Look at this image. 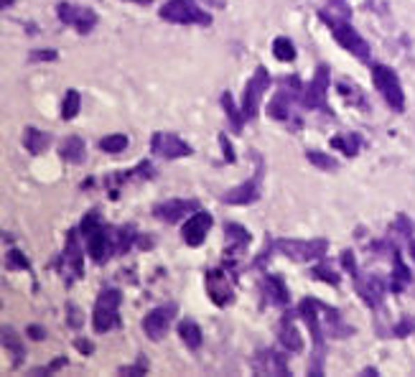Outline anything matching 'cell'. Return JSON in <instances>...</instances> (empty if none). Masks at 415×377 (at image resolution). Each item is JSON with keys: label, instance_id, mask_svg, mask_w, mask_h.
<instances>
[{"label": "cell", "instance_id": "cell-3", "mask_svg": "<svg viewBox=\"0 0 415 377\" xmlns=\"http://www.w3.org/2000/svg\"><path fill=\"white\" fill-rule=\"evenodd\" d=\"M273 250L285 255V258L296 260V263H311V260H319L327 255L329 243L327 240H288V237H281V240H273Z\"/></svg>", "mask_w": 415, "mask_h": 377}, {"label": "cell", "instance_id": "cell-47", "mask_svg": "<svg viewBox=\"0 0 415 377\" xmlns=\"http://www.w3.org/2000/svg\"><path fill=\"white\" fill-rule=\"evenodd\" d=\"M207 3H212V6H217V8H222V6H224V0H207Z\"/></svg>", "mask_w": 415, "mask_h": 377}, {"label": "cell", "instance_id": "cell-35", "mask_svg": "<svg viewBox=\"0 0 415 377\" xmlns=\"http://www.w3.org/2000/svg\"><path fill=\"white\" fill-rule=\"evenodd\" d=\"M306 158H308V163H313V166H316V169H321V171H334V169H339V163H336V158L327 155L324 151H306Z\"/></svg>", "mask_w": 415, "mask_h": 377}, {"label": "cell", "instance_id": "cell-4", "mask_svg": "<svg viewBox=\"0 0 415 377\" xmlns=\"http://www.w3.org/2000/svg\"><path fill=\"white\" fill-rule=\"evenodd\" d=\"M370 72H372V82H375V87H377L379 95L385 97V102L390 105L395 112L405 110V92H402L400 77L395 75L390 67H385V64H372Z\"/></svg>", "mask_w": 415, "mask_h": 377}, {"label": "cell", "instance_id": "cell-28", "mask_svg": "<svg viewBox=\"0 0 415 377\" xmlns=\"http://www.w3.org/2000/svg\"><path fill=\"white\" fill-rule=\"evenodd\" d=\"M3 347H6L8 352L13 355V364L18 367V364H21V360H23V352H26V349H23L21 337H18V334H15L13 329H10V326H3Z\"/></svg>", "mask_w": 415, "mask_h": 377}, {"label": "cell", "instance_id": "cell-16", "mask_svg": "<svg viewBox=\"0 0 415 377\" xmlns=\"http://www.w3.org/2000/svg\"><path fill=\"white\" fill-rule=\"evenodd\" d=\"M385 281L379 275L370 273V275H357V293L362 298L370 309H377L382 298H385Z\"/></svg>", "mask_w": 415, "mask_h": 377}, {"label": "cell", "instance_id": "cell-2", "mask_svg": "<svg viewBox=\"0 0 415 377\" xmlns=\"http://www.w3.org/2000/svg\"><path fill=\"white\" fill-rule=\"evenodd\" d=\"M319 15H321V21L329 26V31L334 33V38L339 41L341 49H347L349 54H354L359 61H370V44H367V41L357 33V29H352V23L341 21V18L329 15V13H319Z\"/></svg>", "mask_w": 415, "mask_h": 377}, {"label": "cell", "instance_id": "cell-34", "mask_svg": "<svg viewBox=\"0 0 415 377\" xmlns=\"http://www.w3.org/2000/svg\"><path fill=\"white\" fill-rule=\"evenodd\" d=\"M270 118L275 120H288L290 118V105H288V92H281L275 95V100L270 102Z\"/></svg>", "mask_w": 415, "mask_h": 377}, {"label": "cell", "instance_id": "cell-37", "mask_svg": "<svg viewBox=\"0 0 415 377\" xmlns=\"http://www.w3.org/2000/svg\"><path fill=\"white\" fill-rule=\"evenodd\" d=\"M6 268H21V270H29V258L23 255V252H18V250H10L8 252V258H6Z\"/></svg>", "mask_w": 415, "mask_h": 377}, {"label": "cell", "instance_id": "cell-10", "mask_svg": "<svg viewBox=\"0 0 415 377\" xmlns=\"http://www.w3.org/2000/svg\"><path fill=\"white\" fill-rule=\"evenodd\" d=\"M301 102H304L306 107H311V110L331 112L329 110V67L321 64L319 72H316V77L311 79V84L304 89Z\"/></svg>", "mask_w": 415, "mask_h": 377}, {"label": "cell", "instance_id": "cell-49", "mask_svg": "<svg viewBox=\"0 0 415 377\" xmlns=\"http://www.w3.org/2000/svg\"><path fill=\"white\" fill-rule=\"evenodd\" d=\"M13 3H15V0H3V8H10Z\"/></svg>", "mask_w": 415, "mask_h": 377}, {"label": "cell", "instance_id": "cell-27", "mask_svg": "<svg viewBox=\"0 0 415 377\" xmlns=\"http://www.w3.org/2000/svg\"><path fill=\"white\" fill-rule=\"evenodd\" d=\"M178 337H181V341H184L189 349L201 347V329L196 326V321H191V318H184V321L178 324Z\"/></svg>", "mask_w": 415, "mask_h": 377}, {"label": "cell", "instance_id": "cell-21", "mask_svg": "<svg viewBox=\"0 0 415 377\" xmlns=\"http://www.w3.org/2000/svg\"><path fill=\"white\" fill-rule=\"evenodd\" d=\"M224 237H227V258H235V255H242L250 245V232H247L242 224L237 222H227L224 224Z\"/></svg>", "mask_w": 415, "mask_h": 377}, {"label": "cell", "instance_id": "cell-39", "mask_svg": "<svg viewBox=\"0 0 415 377\" xmlns=\"http://www.w3.org/2000/svg\"><path fill=\"white\" fill-rule=\"evenodd\" d=\"M339 92H341L344 97H347V100H352V102L362 105V107H364V97L359 95V87H354V84L349 87L347 82H341V84H339Z\"/></svg>", "mask_w": 415, "mask_h": 377}, {"label": "cell", "instance_id": "cell-12", "mask_svg": "<svg viewBox=\"0 0 415 377\" xmlns=\"http://www.w3.org/2000/svg\"><path fill=\"white\" fill-rule=\"evenodd\" d=\"M260 181H263V161L258 163V171L252 174V178H247L245 184L230 189V192L222 197V201L224 204H235V207H247V204H252V201H258L260 199Z\"/></svg>", "mask_w": 415, "mask_h": 377}, {"label": "cell", "instance_id": "cell-50", "mask_svg": "<svg viewBox=\"0 0 415 377\" xmlns=\"http://www.w3.org/2000/svg\"><path fill=\"white\" fill-rule=\"evenodd\" d=\"M135 3H148V0H135Z\"/></svg>", "mask_w": 415, "mask_h": 377}, {"label": "cell", "instance_id": "cell-30", "mask_svg": "<svg viewBox=\"0 0 415 377\" xmlns=\"http://www.w3.org/2000/svg\"><path fill=\"white\" fill-rule=\"evenodd\" d=\"M359 146H362L359 135L347 133V135H336V138H331V148L341 151V153H347V155H357Z\"/></svg>", "mask_w": 415, "mask_h": 377}, {"label": "cell", "instance_id": "cell-45", "mask_svg": "<svg viewBox=\"0 0 415 377\" xmlns=\"http://www.w3.org/2000/svg\"><path fill=\"white\" fill-rule=\"evenodd\" d=\"M75 344H77V349H79L82 355H92V352H95V344H92V341H87V339H77Z\"/></svg>", "mask_w": 415, "mask_h": 377}, {"label": "cell", "instance_id": "cell-38", "mask_svg": "<svg viewBox=\"0 0 415 377\" xmlns=\"http://www.w3.org/2000/svg\"><path fill=\"white\" fill-rule=\"evenodd\" d=\"M413 329H415V318L413 316H402L400 321L393 326V334H395V337H408Z\"/></svg>", "mask_w": 415, "mask_h": 377}, {"label": "cell", "instance_id": "cell-5", "mask_svg": "<svg viewBox=\"0 0 415 377\" xmlns=\"http://www.w3.org/2000/svg\"><path fill=\"white\" fill-rule=\"evenodd\" d=\"M120 301H123V296H120L118 288H104L97 296L95 311H92V326H95L97 334H107L120 324Z\"/></svg>", "mask_w": 415, "mask_h": 377}, {"label": "cell", "instance_id": "cell-32", "mask_svg": "<svg viewBox=\"0 0 415 377\" xmlns=\"http://www.w3.org/2000/svg\"><path fill=\"white\" fill-rule=\"evenodd\" d=\"M127 146H130V141H127V135L123 133H112L100 141V148H102L104 153H123V151H127Z\"/></svg>", "mask_w": 415, "mask_h": 377}, {"label": "cell", "instance_id": "cell-19", "mask_svg": "<svg viewBox=\"0 0 415 377\" xmlns=\"http://www.w3.org/2000/svg\"><path fill=\"white\" fill-rule=\"evenodd\" d=\"M79 229H69L67 232V247H64V260H67V266H72V273L75 278H82L84 275V268H82V243H79Z\"/></svg>", "mask_w": 415, "mask_h": 377}, {"label": "cell", "instance_id": "cell-7", "mask_svg": "<svg viewBox=\"0 0 415 377\" xmlns=\"http://www.w3.org/2000/svg\"><path fill=\"white\" fill-rule=\"evenodd\" d=\"M56 15L61 23H67L79 33H89L97 26V13L87 6H75V3H59L56 6Z\"/></svg>", "mask_w": 415, "mask_h": 377}, {"label": "cell", "instance_id": "cell-29", "mask_svg": "<svg viewBox=\"0 0 415 377\" xmlns=\"http://www.w3.org/2000/svg\"><path fill=\"white\" fill-rule=\"evenodd\" d=\"M222 107H224V112H227L230 123H232V130H235V133H242V128H245L247 118H245V112L235 107V100H232L230 92H224V95H222Z\"/></svg>", "mask_w": 415, "mask_h": 377}, {"label": "cell", "instance_id": "cell-8", "mask_svg": "<svg viewBox=\"0 0 415 377\" xmlns=\"http://www.w3.org/2000/svg\"><path fill=\"white\" fill-rule=\"evenodd\" d=\"M267 89H270V75H267L265 67H258L255 69V75H252V79L247 82L245 100H242V112H245L247 120H252L255 115H258L260 100H263V95H265Z\"/></svg>", "mask_w": 415, "mask_h": 377}, {"label": "cell", "instance_id": "cell-26", "mask_svg": "<svg viewBox=\"0 0 415 377\" xmlns=\"http://www.w3.org/2000/svg\"><path fill=\"white\" fill-rule=\"evenodd\" d=\"M393 263H395V273H393V278H390V286H393L395 293H400V291L408 288L410 270L405 268V263H402V255L398 250H393Z\"/></svg>", "mask_w": 415, "mask_h": 377}, {"label": "cell", "instance_id": "cell-44", "mask_svg": "<svg viewBox=\"0 0 415 377\" xmlns=\"http://www.w3.org/2000/svg\"><path fill=\"white\" fill-rule=\"evenodd\" d=\"M219 143H222V148H224V161H230V163H235V153H232V146H230V141H227V135H219Z\"/></svg>", "mask_w": 415, "mask_h": 377}, {"label": "cell", "instance_id": "cell-36", "mask_svg": "<svg viewBox=\"0 0 415 377\" xmlns=\"http://www.w3.org/2000/svg\"><path fill=\"white\" fill-rule=\"evenodd\" d=\"M311 275L316 278V281H324V283H331V286H339V273H334L331 266H316L311 270Z\"/></svg>", "mask_w": 415, "mask_h": 377}, {"label": "cell", "instance_id": "cell-1", "mask_svg": "<svg viewBox=\"0 0 415 377\" xmlns=\"http://www.w3.org/2000/svg\"><path fill=\"white\" fill-rule=\"evenodd\" d=\"M79 232H82V240H84V245H87L89 258L95 260V263H102V260L112 252L110 227H104V224H102V217H100V212H97V209L87 212V217L82 220V227H79Z\"/></svg>", "mask_w": 415, "mask_h": 377}, {"label": "cell", "instance_id": "cell-13", "mask_svg": "<svg viewBox=\"0 0 415 377\" xmlns=\"http://www.w3.org/2000/svg\"><path fill=\"white\" fill-rule=\"evenodd\" d=\"M252 370L258 375H278L288 377V355H281L275 349H260L258 355L252 357Z\"/></svg>", "mask_w": 415, "mask_h": 377}, {"label": "cell", "instance_id": "cell-22", "mask_svg": "<svg viewBox=\"0 0 415 377\" xmlns=\"http://www.w3.org/2000/svg\"><path fill=\"white\" fill-rule=\"evenodd\" d=\"M263 293H265V301L273 303V306H285L290 301L288 288L278 275H265L263 278Z\"/></svg>", "mask_w": 415, "mask_h": 377}, {"label": "cell", "instance_id": "cell-17", "mask_svg": "<svg viewBox=\"0 0 415 377\" xmlns=\"http://www.w3.org/2000/svg\"><path fill=\"white\" fill-rule=\"evenodd\" d=\"M209 227H212V215L209 212H194L184 224V243L189 247H199L207 240Z\"/></svg>", "mask_w": 415, "mask_h": 377}, {"label": "cell", "instance_id": "cell-43", "mask_svg": "<svg viewBox=\"0 0 415 377\" xmlns=\"http://www.w3.org/2000/svg\"><path fill=\"white\" fill-rule=\"evenodd\" d=\"M67 311H69V324H72V326H79V324H82V311L77 309L75 303H69Z\"/></svg>", "mask_w": 415, "mask_h": 377}, {"label": "cell", "instance_id": "cell-31", "mask_svg": "<svg viewBox=\"0 0 415 377\" xmlns=\"http://www.w3.org/2000/svg\"><path fill=\"white\" fill-rule=\"evenodd\" d=\"M273 54L278 61H293L296 59V46H293V41L285 36H278L273 41Z\"/></svg>", "mask_w": 415, "mask_h": 377}, {"label": "cell", "instance_id": "cell-18", "mask_svg": "<svg viewBox=\"0 0 415 377\" xmlns=\"http://www.w3.org/2000/svg\"><path fill=\"white\" fill-rule=\"evenodd\" d=\"M321 306L324 303L316 301V298H304V301L298 303V314L306 318V324L311 329L313 334V341H316V349L321 352V344H324V329H321Z\"/></svg>", "mask_w": 415, "mask_h": 377}, {"label": "cell", "instance_id": "cell-15", "mask_svg": "<svg viewBox=\"0 0 415 377\" xmlns=\"http://www.w3.org/2000/svg\"><path fill=\"white\" fill-rule=\"evenodd\" d=\"M189 212H199V201L196 199H169L161 201L153 207V215L161 220V222L176 224L181 222L184 217H189Z\"/></svg>", "mask_w": 415, "mask_h": 377}, {"label": "cell", "instance_id": "cell-48", "mask_svg": "<svg viewBox=\"0 0 415 377\" xmlns=\"http://www.w3.org/2000/svg\"><path fill=\"white\" fill-rule=\"evenodd\" d=\"M410 255H413V263H415V240H410Z\"/></svg>", "mask_w": 415, "mask_h": 377}, {"label": "cell", "instance_id": "cell-33", "mask_svg": "<svg viewBox=\"0 0 415 377\" xmlns=\"http://www.w3.org/2000/svg\"><path fill=\"white\" fill-rule=\"evenodd\" d=\"M79 105H82L79 92H77V89H67V97H64V102H61V118L75 120L77 112H79Z\"/></svg>", "mask_w": 415, "mask_h": 377}, {"label": "cell", "instance_id": "cell-24", "mask_svg": "<svg viewBox=\"0 0 415 377\" xmlns=\"http://www.w3.org/2000/svg\"><path fill=\"white\" fill-rule=\"evenodd\" d=\"M49 143H52L49 133L38 130V128H26V130H23V146H26V151H31L33 155L44 153V151L49 148Z\"/></svg>", "mask_w": 415, "mask_h": 377}, {"label": "cell", "instance_id": "cell-9", "mask_svg": "<svg viewBox=\"0 0 415 377\" xmlns=\"http://www.w3.org/2000/svg\"><path fill=\"white\" fill-rule=\"evenodd\" d=\"M176 303H166V306H158V309L148 311L146 318H143V332L146 337L153 341H161L164 339V334L169 332V326L173 324V318H176Z\"/></svg>", "mask_w": 415, "mask_h": 377}, {"label": "cell", "instance_id": "cell-23", "mask_svg": "<svg viewBox=\"0 0 415 377\" xmlns=\"http://www.w3.org/2000/svg\"><path fill=\"white\" fill-rule=\"evenodd\" d=\"M135 227L133 224H123V227H110V245H112V252H127L133 247V240H135Z\"/></svg>", "mask_w": 415, "mask_h": 377}, {"label": "cell", "instance_id": "cell-46", "mask_svg": "<svg viewBox=\"0 0 415 377\" xmlns=\"http://www.w3.org/2000/svg\"><path fill=\"white\" fill-rule=\"evenodd\" d=\"M29 334H31V337H33V339H36V341L46 339V329H44V326H31Z\"/></svg>", "mask_w": 415, "mask_h": 377}, {"label": "cell", "instance_id": "cell-40", "mask_svg": "<svg viewBox=\"0 0 415 377\" xmlns=\"http://www.w3.org/2000/svg\"><path fill=\"white\" fill-rule=\"evenodd\" d=\"M341 266H344V270H349V273L357 278V260H354V252L352 250H344L341 252Z\"/></svg>", "mask_w": 415, "mask_h": 377}, {"label": "cell", "instance_id": "cell-41", "mask_svg": "<svg viewBox=\"0 0 415 377\" xmlns=\"http://www.w3.org/2000/svg\"><path fill=\"white\" fill-rule=\"evenodd\" d=\"M123 375H148V364H146V360H141L138 364H130V367H123Z\"/></svg>", "mask_w": 415, "mask_h": 377}, {"label": "cell", "instance_id": "cell-42", "mask_svg": "<svg viewBox=\"0 0 415 377\" xmlns=\"http://www.w3.org/2000/svg\"><path fill=\"white\" fill-rule=\"evenodd\" d=\"M56 59V52L54 49H46V52H33L31 54V61H54Z\"/></svg>", "mask_w": 415, "mask_h": 377}, {"label": "cell", "instance_id": "cell-20", "mask_svg": "<svg viewBox=\"0 0 415 377\" xmlns=\"http://www.w3.org/2000/svg\"><path fill=\"white\" fill-rule=\"evenodd\" d=\"M278 339H281L283 347L288 349V352H293V355L304 352V339H301V334H298L296 329V321H293L290 314H285V316L281 318V324H278Z\"/></svg>", "mask_w": 415, "mask_h": 377}, {"label": "cell", "instance_id": "cell-6", "mask_svg": "<svg viewBox=\"0 0 415 377\" xmlns=\"http://www.w3.org/2000/svg\"><path fill=\"white\" fill-rule=\"evenodd\" d=\"M158 15L169 23H181V26H189V23H196V26H209L212 23V15L204 13L194 0H169L164 3V8L158 10Z\"/></svg>", "mask_w": 415, "mask_h": 377}, {"label": "cell", "instance_id": "cell-14", "mask_svg": "<svg viewBox=\"0 0 415 377\" xmlns=\"http://www.w3.org/2000/svg\"><path fill=\"white\" fill-rule=\"evenodd\" d=\"M150 148H153V153H156V155H161V158H169V161L191 155V146H189V143H184L181 138H178V135H173V133H164V130L153 135Z\"/></svg>", "mask_w": 415, "mask_h": 377}, {"label": "cell", "instance_id": "cell-25", "mask_svg": "<svg viewBox=\"0 0 415 377\" xmlns=\"http://www.w3.org/2000/svg\"><path fill=\"white\" fill-rule=\"evenodd\" d=\"M59 155L64 158L67 163H82L84 155H87V148H84V141L82 138H77V135H72V138H67V141L59 146Z\"/></svg>", "mask_w": 415, "mask_h": 377}, {"label": "cell", "instance_id": "cell-11", "mask_svg": "<svg viewBox=\"0 0 415 377\" xmlns=\"http://www.w3.org/2000/svg\"><path fill=\"white\" fill-rule=\"evenodd\" d=\"M207 296L219 309H224V306H230L235 301V286H232L230 275L224 273L222 268H214V270L207 273Z\"/></svg>", "mask_w": 415, "mask_h": 377}]
</instances>
